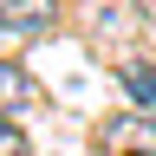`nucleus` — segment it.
<instances>
[{"label":"nucleus","instance_id":"1","mask_svg":"<svg viewBox=\"0 0 156 156\" xmlns=\"http://www.w3.org/2000/svg\"><path fill=\"white\" fill-rule=\"evenodd\" d=\"M98 156H156V111H117L98 124Z\"/></svg>","mask_w":156,"mask_h":156},{"label":"nucleus","instance_id":"2","mask_svg":"<svg viewBox=\"0 0 156 156\" xmlns=\"http://www.w3.org/2000/svg\"><path fill=\"white\" fill-rule=\"evenodd\" d=\"M58 20V0H0V33L13 39H39Z\"/></svg>","mask_w":156,"mask_h":156},{"label":"nucleus","instance_id":"3","mask_svg":"<svg viewBox=\"0 0 156 156\" xmlns=\"http://www.w3.org/2000/svg\"><path fill=\"white\" fill-rule=\"evenodd\" d=\"M136 26H143V13L130 0H91V33L98 39H130Z\"/></svg>","mask_w":156,"mask_h":156},{"label":"nucleus","instance_id":"4","mask_svg":"<svg viewBox=\"0 0 156 156\" xmlns=\"http://www.w3.org/2000/svg\"><path fill=\"white\" fill-rule=\"evenodd\" d=\"M117 85H124V98L136 111H156V58H124Z\"/></svg>","mask_w":156,"mask_h":156},{"label":"nucleus","instance_id":"5","mask_svg":"<svg viewBox=\"0 0 156 156\" xmlns=\"http://www.w3.org/2000/svg\"><path fill=\"white\" fill-rule=\"evenodd\" d=\"M39 98V85L26 78V65H13V58H0V117H13V111H26Z\"/></svg>","mask_w":156,"mask_h":156},{"label":"nucleus","instance_id":"6","mask_svg":"<svg viewBox=\"0 0 156 156\" xmlns=\"http://www.w3.org/2000/svg\"><path fill=\"white\" fill-rule=\"evenodd\" d=\"M0 156H26V136H20L7 117H0Z\"/></svg>","mask_w":156,"mask_h":156}]
</instances>
